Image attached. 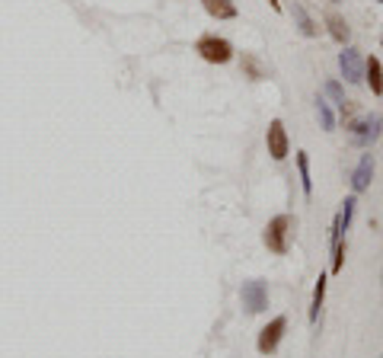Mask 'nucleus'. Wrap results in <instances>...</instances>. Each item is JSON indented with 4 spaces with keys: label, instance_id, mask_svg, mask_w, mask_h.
<instances>
[{
    "label": "nucleus",
    "instance_id": "obj_10",
    "mask_svg": "<svg viewBox=\"0 0 383 358\" xmlns=\"http://www.w3.org/2000/svg\"><path fill=\"white\" fill-rule=\"evenodd\" d=\"M364 80L370 83V93H377V96H383V64H380V58H364Z\"/></svg>",
    "mask_w": 383,
    "mask_h": 358
},
{
    "label": "nucleus",
    "instance_id": "obj_5",
    "mask_svg": "<svg viewBox=\"0 0 383 358\" xmlns=\"http://www.w3.org/2000/svg\"><path fill=\"white\" fill-rule=\"evenodd\" d=\"M240 301H243V307H246V314H262L268 307V285L262 279L243 282Z\"/></svg>",
    "mask_w": 383,
    "mask_h": 358
},
{
    "label": "nucleus",
    "instance_id": "obj_9",
    "mask_svg": "<svg viewBox=\"0 0 383 358\" xmlns=\"http://www.w3.org/2000/svg\"><path fill=\"white\" fill-rule=\"evenodd\" d=\"M370 179H374V154H361V160H358V167H355V173H352V189H355V195H361V192H368L370 189Z\"/></svg>",
    "mask_w": 383,
    "mask_h": 358
},
{
    "label": "nucleus",
    "instance_id": "obj_3",
    "mask_svg": "<svg viewBox=\"0 0 383 358\" xmlns=\"http://www.w3.org/2000/svg\"><path fill=\"white\" fill-rule=\"evenodd\" d=\"M291 227H294L291 215H275L272 221L266 224V234H262V240H266L268 253H275V256L288 253V250H291Z\"/></svg>",
    "mask_w": 383,
    "mask_h": 358
},
{
    "label": "nucleus",
    "instance_id": "obj_15",
    "mask_svg": "<svg viewBox=\"0 0 383 358\" xmlns=\"http://www.w3.org/2000/svg\"><path fill=\"white\" fill-rule=\"evenodd\" d=\"M298 173H300V189H304V195H313V179H310V157H307V151H298Z\"/></svg>",
    "mask_w": 383,
    "mask_h": 358
},
{
    "label": "nucleus",
    "instance_id": "obj_13",
    "mask_svg": "<svg viewBox=\"0 0 383 358\" xmlns=\"http://www.w3.org/2000/svg\"><path fill=\"white\" fill-rule=\"evenodd\" d=\"M326 26H329V35H332L339 45H345V42L352 39V29H348V23H345L339 13H326Z\"/></svg>",
    "mask_w": 383,
    "mask_h": 358
},
{
    "label": "nucleus",
    "instance_id": "obj_7",
    "mask_svg": "<svg viewBox=\"0 0 383 358\" xmlns=\"http://www.w3.org/2000/svg\"><path fill=\"white\" fill-rule=\"evenodd\" d=\"M339 71L348 83H364V58L358 48H345L339 51Z\"/></svg>",
    "mask_w": 383,
    "mask_h": 358
},
{
    "label": "nucleus",
    "instance_id": "obj_18",
    "mask_svg": "<svg viewBox=\"0 0 383 358\" xmlns=\"http://www.w3.org/2000/svg\"><path fill=\"white\" fill-rule=\"evenodd\" d=\"M243 67L250 71V77H252V80H262V77H266V71H262V64H259L252 55H243Z\"/></svg>",
    "mask_w": 383,
    "mask_h": 358
},
{
    "label": "nucleus",
    "instance_id": "obj_8",
    "mask_svg": "<svg viewBox=\"0 0 383 358\" xmlns=\"http://www.w3.org/2000/svg\"><path fill=\"white\" fill-rule=\"evenodd\" d=\"M266 144H268V154H272V160H284L291 154V141H288V131H284V122L282 119L268 122Z\"/></svg>",
    "mask_w": 383,
    "mask_h": 358
},
{
    "label": "nucleus",
    "instance_id": "obj_2",
    "mask_svg": "<svg viewBox=\"0 0 383 358\" xmlns=\"http://www.w3.org/2000/svg\"><path fill=\"white\" fill-rule=\"evenodd\" d=\"M380 128H383V119L377 112L361 115V119H355L352 125H348V141H352L355 147H361V151H370L374 141L380 138Z\"/></svg>",
    "mask_w": 383,
    "mask_h": 358
},
{
    "label": "nucleus",
    "instance_id": "obj_20",
    "mask_svg": "<svg viewBox=\"0 0 383 358\" xmlns=\"http://www.w3.org/2000/svg\"><path fill=\"white\" fill-rule=\"evenodd\" d=\"M380 3H383V0H380Z\"/></svg>",
    "mask_w": 383,
    "mask_h": 358
},
{
    "label": "nucleus",
    "instance_id": "obj_1",
    "mask_svg": "<svg viewBox=\"0 0 383 358\" xmlns=\"http://www.w3.org/2000/svg\"><path fill=\"white\" fill-rule=\"evenodd\" d=\"M355 205H358V199L355 195H348V199L342 202V211L336 215V221H332V275H339L345 266V247H342V237L345 231H348V224H352L355 218Z\"/></svg>",
    "mask_w": 383,
    "mask_h": 358
},
{
    "label": "nucleus",
    "instance_id": "obj_12",
    "mask_svg": "<svg viewBox=\"0 0 383 358\" xmlns=\"http://www.w3.org/2000/svg\"><path fill=\"white\" fill-rule=\"evenodd\" d=\"M291 16H294V23H298L300 35H307V39H313V35H320V29H316V23H313V16L307 13L300 3H291Z\"/></svg>",
    "mask_w": 383,
    "mask_h": 358
},
{
    "label": "nucleus",
    "instance_id": "obj_11",
    "mask_svg": "<svg viewBox=\"0 0 383 358\" xmlns=\"http://www.w3.org/2000/svg\"><path fill=\"white\" fill-rule=\"evenodd\" d=\"M202 7L208 10V16H214V19H236V3L234 0H202Z\"/></svg>",
    "mask_w": 383,
    "mask_h": 358
},
{
    "label": "nucleus",
    "instance_id": "obj_17",
    "mask_svg": "<svg viewBox=\"0 0 383 358\" xmlns=\"http://www.w3.org/2000/svg\"><path fill=\"white\" fill-rule=\"evenodd\" d=\"M316 115H320V122H323V128H326V131H332V128H336V112H332V103H329V99H316Z\"/></svg>",
    "mask_w": 383,
    "mask_h": 358
},
{
    "label": "nucleus",
    "instance_id": "obj_6",
    "mask_svg": "<svg viewBox=\"0 0 383 358\" xmlns=\"http://www.w3.org/2000/svg\"><path fill=\"white\" fill-rule=\"evenodd\" d=\"M284 329H288V317H275L268 320L266 327L259 329V339H256V349L262 352V355H272L278 345H282L284 339Z\"/></svg>",
    "mask_w": 383,
    "mask_h": 358
},
{
    "label": "nucleus",
    "instance_id": "obj_19",
    "mask_svg": "<svg viewBox=\"0 0 383 358\" xmlns=\"http://www.w3.org/2000/svg\"><path fill=\"white\" fill-rule=\"evenodd\" d=\"M332 3H339V0H332Z\"/></svg>",
    "mask_w": 383,
    "mask_h": 358
},
{
    "label": "nucleus",
    "instance_id": "obj_14",
    "mask_svg": "<svg viewBox=\"0 0 383 358\" xmlns=\"http://www.w3.org/2000/svg\"><path fill=\"white\" fill-rule=\"evenodd\" d=\"M326 275H320L316 279V285H313V301H310V323H316L320 320V311H323V301H326Z\"/></svg>",
    "mask_w": 383,
    "mask_h": 358
},
{
    "label": "nucleus",
    "instance_id": "obj_16",
    "mask_svg": "<svg viewBox=\"0 0 383 358\" xmlns=\"http://www.w3.org/2000/svg\"><path fill=\"white\" fill-rule=\"evenodd\" d=\"M323 90H326V96H329V99H332V103H336L342 112L348 109V96H345V90H342V83H339V80H326V87H323Z\"/></svg>",
    "mask_w": 383,
    "mask_h": 358
},
{
    "label": "nucleus",
    "instance_id": "obj_4",
    "mask_svg": "<svg viewBox=\"0 0 383 358\" xmlns=\"http://www.w3.org/2000/svg\"><path fill=\"white\" fill-rule=\"evenodd\" d=\"M195 51L208 64H227V61H234V45H230L224 35H214V32H208V35H202V39L195 42Z\"/></svg>",
    "mask_w": 383,
    "mask_h": 358
}]
</instances>
